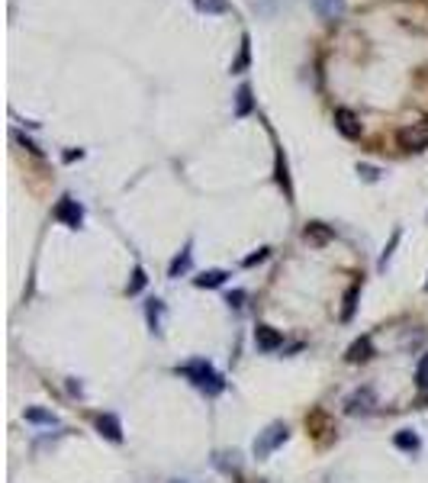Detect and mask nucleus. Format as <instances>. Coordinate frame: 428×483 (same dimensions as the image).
I'll use <instances>...</instances> for the list:
<instances>
[{
	"instance_id": "ddd939ff",
	"label": "nucleus",
	"mask_w": 428,
	"mask_h": 483,
	"mask_svg": "<svg viewBox=\"0 0 428 483\" xmlns=\"http://www.w3.org/2000/svg\"><path fill=\"white\" fill-rule=\"evenodd\" d=\"M274 171H277V184L283 187V197L293 203V184H290V174H287V158L277 152V165H274Z\"/></svg>"
},
{
	"instance_id": "20e7f679",
	"label": "nucleus",
	"mask_w": 428,
	"mask_h": 483,
	"mask_svg": "<svg viewBox=\"0 0 428 483\" xmlns=\"http://www.w3.org/2000/svg\"><path fill=\"white\" fill-rule=\"evenodd\" d=\"M283 441H287V425L274 422L271 429H268V432L261 435V438L254 441V454H258V458H264V454H271L274 448H277V445H283Z\"/></svg>"
},
{
	"instance_id": "0eeeda50",
	"label": "nucleus",
	"mask_w": 428,
	"mask_h": 483,
	"mask_svg": "<svg viewBox=\"0 0 428 483\" xmlns=\"http://www.w3.org/2000/svg\"><path fill=\"white\" fill-rule=\"evenodd\" d=\"M97 432L104 435V438H110V441H123V425H119V419H116L113 412H100L97 416Z\"/></svg>"
},
{
	"instance_id": "f03ea898",
	"label": "nucleus",
	"mask_w": 428,
	"mask_h": 483,
	"mask_svg": "<svg viewBox=\"0 0 428 483\" xmlns=\"http://www.w3.org/2000/svg\"><path fill=\"white\" fill-rule=\"evenodd\" d=\"M396 142L399 148H406V152H422L428 148V119H416V123H409L396 132Z\"/></svg>"
},
{
	"instance_id": "4468645a",
	"label": "nucleus",
	"mask_w": 428,
	"mask_h": 483,
	"mask_svg": "<svg viewBox=\"0 0 428 483\" xmlns=\"http://www.w3.org/2000/svg\"><path fill=\"white\" fill-rule=\"evenodd\" d=\"M226 277H229V274H226V271H219V268H213V271H203V274H200V277H193V284L206 290V287H222V284H226Z\"/></svg>"
},
{
	"instance_id": "412c9836",
	"label": "nucleus",
	"mask_w": 428,
	"mask_h": 483,
	"mask_svg": "<svg viewBox=\"0 0 428 483\" xmlns=\"http://www.w3.org/2000/svg\"><path fill=\"white\" fill-rule=\"evenodd\" d=\"M416 384H418V390H422V393H428V355H422V361H418Z\"/></svg>"
},
{
	"instance_id": "393cba45",
	"label": "nucleus",
	"mask_w": 428,
	"mask_h": 483,
	"mask_svg": "<svg viewBox=\"0 0 428 483\" xmlns=\"http://www.w3.org/2000/svg\"><path fill=\"white\" fill-rule=\"evenodd\" d=\"M268 255H271V248H258V252H254V255H248V258H245V268H251V264L264 261V258H268Z\"/></svg>"
},
{
	"instance_id": "a211bd4d",
	"label": "nucleus",
	"mask_w": 428,
	"mask_h": 483,
	"mask_svg": "<svg viewBox=\"0 0 428 483\" xmlns=\"http://www.w3.org/2000/svg\"><path fill=\"white\" fill-rule=\"evenodd\" d=\"M145 281H148V277H145V271H142V268H139V264H136V268H132V281H129V287H126V294H129V296H136L139 290L145 287Z\"/></svg>"
},
{
	"instance_id": "4be33fe9",
	"label": "nucleus",
	"mask_w": 428,
	"mask_h": 483,
	"mask_svg": "<svg viewBox=\"0 0 428 483\" xmlns=\"http://www.w3.org/2000/svg\"><path fill=\"white\" fill-rule=\"evenodd\" d=\"M396 448H403V451H416L418 438L412 435V432H399V435H396Z\"/></svg>"
},
{
	"instance_id": "7ed1b4c3",
	"label": "nucleus",
	"mask_w": 428,
	"mask_h": 483,
	"mask_svg": "<svg viewBox=\"0 0 428 483\" xmlns=\"http://www.w3.org/2000/svg\"><path fill=\"white\" fill-rule=\"evenodd\" d=\"M55 220L64 222L68 229H78V226L84 222V207L74 197H62L58 203H55Z\"/></svg>"
},
{
	"instance_id": "9b49d317",
	"label": "nucleus",
	"mask_w": 428,
	"mask_h": 483,
	"mask_svg": "<svg viewBox=\"0 0 428 483\" xmlns=\"http://www.w3.org/2000/svg\"><path fill=\"white\" fill-rule=\"evenodd\" d=\"M248 64H251V36L245 32L241 36V49H239V58L232 62V74H241V71H248Z\"/></svg>"
},
{
	"instance_id": "a878e982",
	"label": "nucleus",
	"mask_w": 428,
	"mask_h": 483,
	"mask_svg": "<svg viewBox=\"0 0 428 483\" xmlns=\"http://www.w3.org/2000/svg\"><path fill=\"white\" fill-rule=\"evenodd\" d=\"M241 300H245V294H241V290H235V294H229V303H232V306H241Z\"/></svg>"
},
{
	"instance_id": "423d86ee",
	"label": "nucleus",
	"mask_w": 428,
	"mask_h": 483,
	"mask_svg": "<svg viewBox=\"0 0 428 483\" xmlns=\"http://www.w3.org/2000/svg\"><path fill=\"white\" fill-rule=\"evenodd\" d=\"M254 345H258V351L271 355V351L283 348V335L277 332V329H271V326H258V329H254Z\"/></svg>"
},
{
	"instance_id": "f8f14e48",
	"label": "nucleus",
	"mask_w": 428,
	"mask_h": 483,
	"mask_svg": "<svg viewBox=\"0 0 428 483\" xmlns=\"http://www.w3.org/2000/svg\"><path fill=\"white\" fill-rule=\"evenodd\" d=\"M254 110V100H251V84H241L235 91V116H248Z\"/></svg>"
},
{
	"instance_id": "f3484780",
	"label": "nucleus",
	"mask_w": 428,
	"mask_h": 483,
	"mask_svg": "<svg viewBox=\"0 0 428 483\" xmlns=\"http://www.w3.org/2000/svg\"><path fill=\"white\" fill-rule=\"evenodd\" d=\"M26 422H36V425H58V419H55L52 412H45V410H26Z\"/></svg>"
},
{
	"instance_id": "6ab92c4d",
	"label": "nucleus",
	"mask_w": 428,
	"mask_h": 483,
	"mask_svg": "<svg viewBox=\"0 0 428 483\" xmlns=\"http://www.w3.org/2000/svg\"><path fill=\"white\" fill-rule=\"evenodd\" d=\"M203 13H226L229 10V0H193Z\"/></svg>"
},
{
	"instance_id": "f257e3e1",
	"label": "nucleus",
	"mask_w": 428,
	"mask_h": 483,
	"mask_svg": "<svg viewBox=\"0 0 428 483\" xmlns=\"http://www.w3.org/2000/svg\"><path fill=\"white\" fill-rule=\"evenodd\" d=\"M178 374L180 377H187L197 390H203L206 397H219L222 390H226V377H222L209 361H203V357H193V361H187V364H180Z\"/></svg>"
},
{
	"instance_id": "5701e85b",
	"label": "nucleus",
	"mask_w": 428,
	"mask_h": 483,
	"mask_svg": "<svg viewBox=\"0 0 428 483\" xmlns=\"http://www.w3.org/2000/svg\"><path fill=\"white\" fill-rule=\"evenodd\" d=\"M158 316H161V300H148V326L158 332Z\"/></svg>"
},
{
	"instance_id": "39448f33",
	"label": "nucleus",
	"mask_w": 428,
	"mask_h": 483,
	"mask_svg": "<svg viewBox=\"0 0 428 483\" xmlns=\"http://www.w3.org/2000/svg\"><path fill=\"white\" fill-rule=\"evenodd\" d=\"M335 126L345 139H361V119H357L355 110H348V106H338L335 110Z\"/></svg>"
},
{
	"instance_id": "9d476101",
	"label": "nucleus",
	"mask_w": 428,
	"mask_h": 483,
	"mask_svg": "<svg viewBox=\"0 0 428 483\" xmlns=\"http://www.w3.org/2000/svg\"><path fill=\"white\" fill-rule=\"evenodd\" d=\"M303 235H306V242H313V245H329V242H332V229H329L325 222H309L303 229Z\"/></svg>"
},
{
	"instance_id": "aec40b11",
	"label": "nucleus",
	"mask_w": 428,
	"mask_h": 483,
	"mask_svg": "<svg viewBox=\"0 0 428 483\" xmlns=\"http://www.w3.org/2000/svg\"><path fill=\"white\" fill-rule=\"evenodd\" d=\"M355 306H357V284L345 294V306H342V322H348V319L355 316Z\"/></svg>"
},
{
	"instance_id": "2eb2a0df",
	"label": "nucleus",
	"mask_w": 428,
	"mask_h": 483,
	"mask_svg": "<svg viewBox=\"0 0 428 483\" xmlns=\"http://www.w3.org/2000/svg\"><path fill=\"white\" fill-rule=\"evenodd\" d=\"M370 403H374V393H370V390H357L355 397L348 399V412H357V410H370Z\"/></svg>"
},
{
	"instance_id": "1a4fd4ad",
	"label": "nucleus",
	"mask_w": 428,
	"mask_h": 483,
	"mask_svg": "<svg viewBox=\"0 0 428 483\" xmlns=\"http://www.w3.org/2000/svg\"><path fill=\"white\" fill-rule=\"evenodd\" d=\"M348 364H361V361H370L374 357V342H370V335H364V338H357L355 345L348 348Z\"/></svg>"
},
{
	"instance_id": "b1692460",
	"label": "nucleus",
	"mask_w": 428,
	"mask_h": 483,
	"mask_svg": "<svg viewBox=\"0 0 428 483\" xmlns=\"http://www.w3.org/2000/svg\"><path fill=\"white\" fill-rule=\"evenodd\" d=\"M13 139H16V142H20V145H26V152H32V155H42V148L36 145V142H32V139H26V136H23V132H13Z\"/></svg>"
},
{
	"instance_id": "bb28decb",
	"label": "nucleus",
	"mask_w": 428,
	"mask_h": 483,
	"mask_svg": "<svg viewBox=\"0 0 428 483\" xmlns=\"http://www.w3.org/2000/svg\"><path fill=\"white\" fill-rule=\"evenodd\" d=\"M425 287H428V284H425Z\"/></svg>"
},
{
	"instance_id": "dca6fc26",
	"label": "nucleus",
	"mask_w": 428,
	"mask_h": 483,
	"mask_svg": "<svg viewBox=\"0 0 428 483\" xmlns=\"http://www.w3.org/2000/svg\"><path fill=\"white\" fill-rule=\"evenodd\" d=\"M184 271H190V245L178 255V258H174V261H171V268H167V274H171V277H180Z\"/></svg>"
},
{
	"instance_id": "6e6552de",
	"label": "nucleus",
	"mask_w": 428,
	"mask_h": 483,
	"mask_svg": "<svg viewBox=\"0 0 428 483\" xmlns=\"http://www.w3.org/2000/svg\"><path fill=\"white\" fill-rule=\"evenodd\" d=\"M313 10L322 16V20H342L348 10L345 0H313Z\"/></svg>"
}]
</instances>
